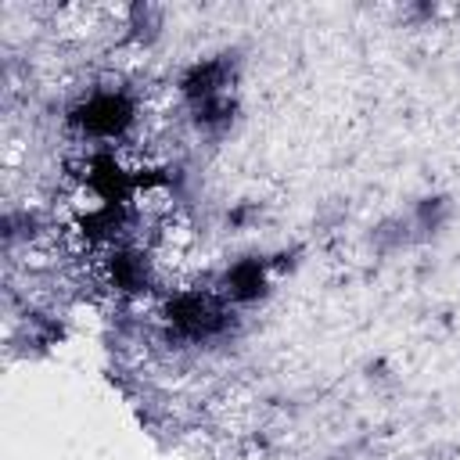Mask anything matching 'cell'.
I'll return each mask as SVG.
<instances>
[{
	"label": "cell",
	"mask_w": 460,
	"mask_h": 460,
	"mask_svg": "<svg viewBox=\"0 0 460 460\" xmlns=\"http://www.w3.org/2000/svg\"><path fill=\"white\" fill-rule=\"evenodd\" d=\"M169 323L187 338H205L223 327V309L208 295H180L169 302Z\"/></svg>",
	"instance_id": "obj_2"
},
{
	"label": "cell",
	"mask_w": 460,
	"mask_h": 460,
	"mask_svg": "<svg viewBox=\"0 0 460 460\" xmlns=\"http://www.w3.org/2000/svg\"><path fill=\"white\" fill-rule=\"evenodd\" d=\"M133 111H129V101L119 97V93H93L86 104L75 108V122L93 133V137H115L129 126Z\"/></svg>",
	"instance_id": "obj_1"
},
{
	"label": "cell",
	"mask_w": 460,
	"mask_h": 460,
	"mask_svg": "<svg viewBox=\"0 0 460 460\" xmlns=\"http://www.w3.org/2000/svg\"><path fill=\"white\" fill-rule=\"evenodd\" d=\"M226 284H230V295H237V298H255V295L262 291V270H259V262H237V266L230 270Z\"/></svg>",
	"instance_id": "obj_3"
}]
</instances>
